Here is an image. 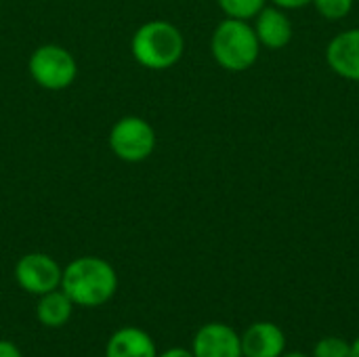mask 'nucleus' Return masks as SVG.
<instances>
[{
  "mask_svg": "<svg viewBox=\"0 0 359 357\" xmlns=\"http://www.w3.org/2000/svg\"><path fill=\"white\" fill-rule=\"evenodd\" d=\"M59 288L76 307H101L114 299L118 290V274L109 261L86 255L63 267Z\"/></svg>",
  "mask_w": 359,
  "mask_h": 357,
  "instance_id": "f257e3e1",
  "label": "nucleus"
},
{
  "mask_svg": "<svg viewBox=\"0 0 359 357\" xmlns=\"http://www.w3.org/2000/svg\"><path fill=\"white\" fill-rule=\"evenodd\" d=\"M183 53L185 36L175 23L166 19H151L141 23L130 38V55L145 69H170L183 59Z\"/></svg>",
  "mask_w": 359,
  "mask_h": 357,
  "instance_id": "f03ea898",
  "label": "nucleus"
},
{
  "mask_svg": "<svg viewBox=\"0 0 359 357\" xmlns=\"http://www.w3.org/2000/svg\"><path fill=\"white\" fill-rule=\"evenodd\" d=\"M261 42L250 21L225 17L210 36V55L219 67L240 74L250 69L261 55Z\"/></svg>",
  "mask_w": 359,
  "mask_h": 357,
  "instance_id": "7ed1b4c3",
  "label": "nucleus"
},
{
  "mask_svg": "<svg viewBox=\"0 0 359 357\" xmlns=\"http://www.w3.org/2000/svg\"><path fill=\"white\" fill-rule=\"evenodd\" d=\"M27 72L40 88L59 93L76 82L78 61L61 44H42L29 55Z\"/></svg>",
  "mask_w": 359,
  "mask_h": 357,
  "instance_id": "20e7f679",
  "label": "nucleus"
},
{
  "mask_svg": "<svg viewBox=\"0 0 359 357\" xmlns=\"http://www.w3.org/2000/svg\"><path fill=\"white\" fill-rule=\"evenodd\" d=\"M156 128L141 116H124L116 120L107 135L111 154L128 164H139L156 151Z\"/></svg>",
  "mask_w": 359,
  "mask_h": 357,
  "instance_id": "39448f33",
  "label": "nucleus"
},
{
  "mask_svg": "<svg viewBox=\"0 0 359 357\" xmlns=\"http://www.w3.org/2000/svg\"><path fill=\"white\" fill-rule=\"evenodd\" d=\"M63 269L44 252H27L15 263V282L27 295L42 297L61 286Z\"/></svg>",
  "mask_w": 359,
  "mask_h": 357,
  "instance_id": "423d86ee",
  "label": "nucleus"
},
{
  "mask_svg": "<svg viewBox=\"0 0 359 357\" xmlns=\"http://www.w3.org/2000/svg\"><path fill=\"white\" fill-rule=\"evenodd\" d=\"M191 351L194 357H244L240 332L223 322L200 326L194 335Z\"/></svg>",
  "mask_w": 359,
  "mask_h": 357,
  "instance_id": "0eeeda50",
  "label": "nucleus"
},
{
  "mask_svg": "<svg viewBox=\"0 0 359 357\" xmlns=\"http://www.w3.org/2000/svg\"><path fill=\"white\" fill-rule=\"evenodd\" d=\"M252 27L261 46L271 50L286 48L294 36V25L288 17V11L276 4H265L263 11L252 19Z\"/></svg>",
  "mask_w": 359,
  "mask_h": 357,
  "instance_id": "6e6552de",
  "label": "nucleus"
},
{
  "mask_svg": "<svg viewBox=\"0 0 359 357\" xmlns=\"http://www.w3.org/2000/svg\"><path fill=\"white\" fill-rule=\"evenodd\" d=\"M328 67L351 82H359V27L339 32L326 46Z\"/></svg>",
  "mask_w": 359,
  "mask_h": 357,
  "instance_id": "1a4fd4ad",
  "label": "nucleus"
},
{
  "mask_svg": "<svg viewBox=\"0 0 359 357\" xmlns=\"http://www.w3.org/2000/svg\"><path fill=\"white\" fill-rule=\"evenodd\" d=\"M240 339L244 357H280L286 351V335L273 322H255Z\"/></svg>",
  "mask_w": 359,
  "mask_h": 357,
  "instance_id": "9d476101",
  "label": "nucleus"
},
{
  "mask_svg": "<svg viewBox=\"0 0 359 357\" xmlns=\"http://www.w3.org/2000/svg\"><path fill=\"white\" fill-rule=\"evenodd\" d=\"M105 357H158V347L143 328L124 326L109 337Z\"/></svg>",
  "mask_w": 359,
  "mask_h": 357,
  "instance_id": "9b49d317",
  "label": "nucleus"
},
{
  "mask_svg": "<svg viewBox=\"0 0 359 357\" xmlns=\"http://www.w3.org/2000/svg\"><path fill=\"white\" fill-rule=\"evenodd\" d=\"M74 307L76 305L69 301V297L61 288H55V290L38 297L36 318L46 328H61L63 324L69 322V318L74 314Z\"/></svg>",
  "mask_w": 359,
  "mask_h": 357,
  "instance_id": "f8f14e48",
  "label": "nucleus"
},
{
  "mask_svg": "<svg viewBox=\"0 0 359 357\" xmlns=\"http://www.w3.org/2000/svg\"><path fill=\"white\" fill-rule=\"evenodd\" d=\"M217 4H219V8L223 11L225 17L250 21L263 11L267 0H217Z\"/></svg>",
  "mask_w": 359,
  "mask_h": 357,
  "instance_id": "ddd939ff",
  "label": "nucleus"
},
{
  "mask_svg": "<svg viewBox=\"0 0 359 357\" xmlns=\"http://www.w3.org/2000/svg\"><path fill=\"white\" fill-rule=\"evenodd\" d=\"M318 11V15H322L328 21H341L345 19L351 11L355 0H313L311 2Z\"/></svg>",
  "mask_w": 359,
  "mask_h": 357,
  "instance_id": "4468645a",
  "label": "nucleus"
},
{
  "mask_svg": "<svg viewBox=\"0 0 359 357\" xmlns=\"http://www.w3.org/2000/svg\"><path fill=\"white\" fill-rule=\"evenodd\" d=\"M351 343L341 337H324L316 343L311 357H349Z\"/></svg>",
  "mask_w": 359,
  "mask_h": 357,
  "instance_id": "2eb2a0df",
  "label": "nucleus"
},
{
  "mask_svg": "<svg viewBox=\"0 0 359 357\" xmlns=\"http://www.w3.org/2000/svg\"><path fill=\"white\" fill-rule=\"evenodd\" d=\"M267 2H271V4H276V6H280L284 11H299V8L309 6L313 0H267Z\"/></svg>",
  "mask_w": 359,
  "mask_h": 357,
  "instance_id": "dca6fc26",
  "label": "nucleus"
},
{
  "mask_svg": "<svg viewBox=\"0 0 359 357\" xmlns=\"http://www.w3.org/2000/svg\"><path fill=\"white\" fill-rule=\"evenodd\" d=\"M0 357H23V353L13 341L0 339Z\"/></svg>",
  "mask_w": 359,
  "mask_h": 357,
  "instance_id": "f3484780",
  "label": "nucleus"
},
{
  "mask_svg": "<svg viewBox=\"0 0 359 357\" xmlns=\"http://www.w3.org/2000/svg\"><path fill=\"white\" fill-rule=\"evenodd\" d=\"M158 357H194V351L185 349V347H170V349L158 353Z\"/></svg>",
  "mask_w": 359,
  "mask_h": 357,
  "instance_id": "a211bd4d",
  "label": "nucleus"
},
{
  "mask_svg": "<svg viewBox=\"0 0 359 357\" xmlns=\"http://www.w3.org/2000/svg\"><path fill=\"white\" fill-rule=\"evenodd\" d=\"M349 357H359V337L351 343V356Z\"/></svg>",
  "mask_w": 359,
  "mask_h": 357,
  "instance_id": "6ab92c4d",
  "label": "nucleus"
},
{
  "mask_svg": "<svg viewBox=\"0 0 359 357\" xmlns=\"http://www.w3.org/2000/svg\"><path fill=\"white\" fill-rule=\"evenodd\" d=\"M280 357H311V356H307V353H303V351H290V353H282Z\"/></svg>",
  "mask_w": 359,
  "mask_h": 357,
  "instance_id": "aec40b11",
  "label": "nucleus"
}]
</instances>
